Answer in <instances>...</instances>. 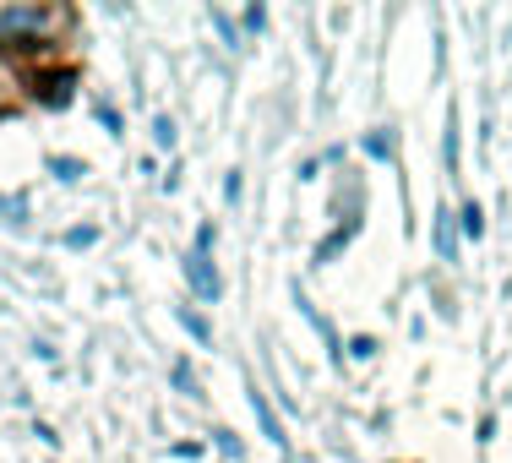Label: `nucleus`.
Here are the masks:
<instances>
[{
  "mask_svg": "<svg viewBox=\"0 0 512 463\" xmlns=\"http://www.w3.org/2000/svg\"><path fill=\"white\" fill-rule=\"evenodd\" d=\"M186 273H191V284H197L202 300H218V295H224V284H218V273L207 267L202 251H191V257H186Z\"/></svg>",
  "mask_w": 512,
  "mask_h": 463,
  "instance_id": "1",
  "label": "nucleus"
},
{
  "mask_svg": "<svg viewBox=\"0 0 512 463\" xmlns=\"http://www.w3.org/2000/svg\"><path fill=\"white\" fill-rule=\"evenodd\" d=\"M44 28V11L39 6H11L0 11V33H39Z\"/></svg>",
  "mask_w": 512,
  "mask_h": 463,
  "instance_id": "2",
  "label": "nucleus"
},
{
  "mask_svg": "<svg viewBox=\"0 0 512 463\" xmlns=\"http://www.w3.org/2000/svg\"><path fill=\"white\" fill-rule=\"evenodd\" d=\"M251 409H256V420H262L267 442H273V447H289V436H284V425H278V414H273V404H267L262 387H251Z\"/></svg>",
  "mask_w": 512,
  "mask_h": 463,
  "instance_id": "3",
  "label": "nucleus"
},
{
  "mask_svg": "<svg viewBox=\"0 0 512 463\" xmlns=\"http://www.w3.org/2000/svg\"><path fill=\"white\" fill-rule=\"evenodd\" d=\"M50 169H55L60 186H77V180L88 175V164H82V158H50Z\"/></svg>",
  "mask_w": 512,
  "mask_h": 463,
  "instance_id": "4",
  "label": "nucleus"
},
{
  "mask_svg": "<svg viewBox=\"0 0 512 463\" xmlns=\"http://www.w3.org/2000/svg\"><path fill=\"white\" fill-rule=\"evenodd\" d=\"M463 235H469V240H480L485 235V213H480V202H463Z\"/></svg>",
  "mask_w": 512,
  "mask_h": 463,
  "instance_id": "5",
  "label": "nucleus"
},
{
  "mask_svg": "<svg viewBox=\"0 0 512 463\" xmlns=\"http://www.w3.org/2000/svg\"><path fill=\"white\" fill-rule=\"evenodd\" d=\"M436 251H442V262H453V257H458V246H453V224H447V213L436 218Z\"/></svg>",
  "mask_w": 512,
  "mask_h": 463,
  "instance_id": "6",
  "label": "nucleus"
},
{
  "mask_svg": "<svg viewBox=\"0 0 512 463\" xmlns=\"http://www.w3.org/2000/svg\"><path fill=\"white\" fill-rule=\"evenodd\" d=\"M180 327H186L191 338H202V344H207V338H213V327H207V322H202L197 311H180Z\"/></svg>",
  "mask_w": 512,
  "mask_h": 463,
  "instance_id": "7",
  "label": "nucleus"
},
{
  "mask_svg": "<svg viewBox=\"0 0 512 463\" xmlns=\"http://www.w3.org/2000/svg\"><path fill=\"white\" fill-rule=\"evenodd\" d=\"M153 142H158V148H175V120H169V115L153 120Z\"/></svg>",
  "mask_w": 512,
  "mask_h": 463,
  "instance_id": "8",
  "label": "nucleus"
},
{
  "mask_svg": "<svg viewBox=\"0 0 512 463\" xmlns=\"http://www.w3.org/2000/svg\"><path fill=\"white\" fill-rule=\"evenodd\" d=\"M365 153H371V158H387V153H393V137H382V131H376V137H365Z\"/></svg>",
  "mask_w": 512,
  "mask_h": 463,
  "instance_id": "9",
  "label": "nucleus"
},
{
  "mask_svg": "<svg viewBox=\"0 0 512 463\" xmlns=\"http://www.w3.org/2000/svg\"><path fill=\"white\" fill-rule=\"evenodd\" d=\"M349 355H355V360H371V355H376V338H349Z\"/></svg>",
  "mask_w": 512,
  "mask_h": 463,
  "instance_id": "10",
  "label": "nucleus"
},
{
  "mask_svg": "<svg viewBox=\"0 0 512 463\" xmlns=\"http://www.w3.org/2000/svg\"><path fill=\"white\" fill-rule=\"evenodd\" d=\"M93 240H99V229H71V235H66V246L77 251V246H93Z\"/></svg>",
  "mask_w": 512,
  "mask_h": 463,
  "instance_id": "11",
  "label": "nucleus"
},
{
  "mask_svg": "<svg viewBox=\"0 0 512 463\" xmlns=\"http://www.w3.org/2000/svg\"><path fill=\"white\" fill-rule=\"evenodd\" d=\"M447 164H458V115L447 120Z\"/></svg>",
  "mask_w": 512,
  "mask_h": 463,
  "instance_id": "12",
  "label": "nucleus"
},
{
  "mask_svg": "<svg viewBox=\"0 0 512 463\" xmlns=\"http://www.w3.org/2000/svg\"><path fill=\"white\" fill-rule=\"evenodd\" d=\"M213 240H218V235H213V224H202V229H197V251H202V257L213 251Z\"/></svg>",
  "mask_w": 512,
  "mask_h": 463,
  "instance_id": "13",
  "label": "nucleus"
},
{
  "mask_svg": "<svg viewBox=\"0 0 512 463\" xmlns=\"http://www.w3.org/2000/svg\"><path fill=\"white\" fill-rule=\"evenodd\" d=\"M262 22H267V11H262V6H251V11H246V28H251V33H262Z\"/></svg>",
  "mask_w": 512,
  "mask_h": 463,
  "instance_id": "14",
  "label": "nucleus"
}]
</instances>
